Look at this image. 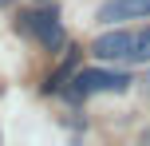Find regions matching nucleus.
Returning a JSON list of instances; mask_svg holds the SVG:
<instances>
[{
    "mask_svg": "<svg viewBox=\"0 0 150 146\" xmlns=\"http://www.w3.org/2000/svg\"><path fill=\"white\" fill-rule=\"evenodd\" d=\"M134 83V79L127 75V71H95V67H87V71H75L71 75V99H83V95H91V91H115V95H122L127 87Z\"/></svg>",
    "mask_w": 150,
    "mask_h": 146,
    "instance_id": "f257e3e1",
    "label": "nucleus"
},
{
    "mask_svg": "<svg viewBox=\"0 0 150 146\" xmlns=\"http://www.w3.org/2000/svg\"><path fill=\"white\" fill-rule=\"evenodd\" d=\"M16 32H24V36H36L40 44L47 47V51H55V47L63 44V24L55 12H24L20 20H16Z\"/></svg>",
    "mask_w": 150,
    "mask_h": 146,
    "instance_id": "f03ea898",
    "label": "nucleus"
},
{
    "mask_svg": "<svg viewBox=\"0 0 150 146\" xmlns=\"http://www.w3.org/2000/svg\"><path fill=\"white\" fill-rule=\"evenodd\" d=\"M130 51H134V32L127 28H115V32H103V36L91 44V55L103 63H127Z\"/></svg>",
    "mask_w": 150,
    "mask_h": 146,
    "instance_id": "7ed1b4c3",
    "label": "nucleus"
},
{
    "mask_svg": "<svg viewBox=\"0 0 150 146\" xmlns=\"http://www.w3.org/2000/svg\"><path fill=\"white\" fill-rule=\"evenodd\" d=\"M150 16V0H107L95 12L99 24H115V20H146Z\"/></svg>",
    "mask_w": 150,
    "mask_h": 146,
    "instance_id": "20e7f679",
    "label": "nucleus"
},
{
    "mask_svg": "<svg viewBox=\"0 0 150 146\" xmlns=\"http://www.w3.org/2000/svg\"><path fill=\"white\" fill-rule=\"evenodd\" d=\"M130 59L134 63H150V28L134 32V51H130Z\"/></svg>",
    "mask_w": 150,
    "mask_h": 146,
    "instance_id": "39448f33",
    "label": "nucleus"
},
{
    "mask_svg": "<svg viewBox=\"0 0 150 146\" xmlns=\"http://www.w3.org/2000/svg\"><path fill=\"white\" fill-rule=\"evenodd\" d=\"M8 4H12V0H0V8H8Z\"/></svg>",
    "mask_w": 150,
    "mask_h": 146,
    "instance_id": "423d86ee",
    "label": "nucleus"
}]
</instances>
